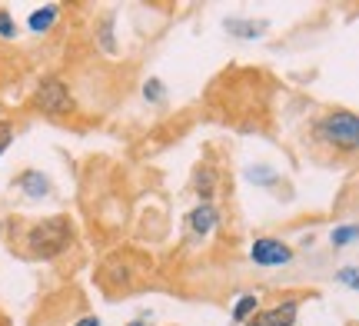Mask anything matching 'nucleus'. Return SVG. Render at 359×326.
Wrapping results in <instances>:
<instances>
[{"label":"nucleus","mask_w":359,"mask_h":326,"mask_svg":"<svg viewBox=\"0 0 359 326\" xmlns=\"http://www.w3.org/2000/svg\"><path fill=\"white\" fill-rule=\"evenodd\" d=\"M127 326H147V323H143V320H137V323H127Z\"/></svg>","instance_id":"6ab92c4d"},{"label":"nucleus","mask_w":359,"mask_h":326,"mask_svg":"<svg viewBox=\"0 0 359 326\" xmlns=\"http://www.w3.org/2000/svg\"><path fill=\"white\" fill-rule=\"evenodd\" d=\"M336 280H339V283H346V287H353V290H359V266H346V270H339Z\"/></svg>","instance_id":"f8f14e48"},{"label":"nucleus","mask_w":359,"mask_h":326,"mask_svg":"<svg viewBox=\"0 0 359 326\" xmlns=\"http://www.w3.org/2000/svg\"><path fill=\"white\" fill-rule=\"evenodd\" d=\"M0 37H17V27H13V20H11V13H4L0 11Z\"/></svg>","instance_id":"4468645a"},{"label":"nucleus","mask_w":359,"mask_h":326,"mask_svg":"<svg viewBox=\"0 0 359 326\" xmlns=\"http://www.w3.org/2000/svg\"><path fill=\"white\" fill-rule=\"evenodd\" d=\"M53 20H57V7L53 4H47V7H40V11L30 13V20H27V27L34 30V34H43V30H50Z\"/></svg>","instance_id":"6e6552de"},{"label":"nucleus","mask_w":359,"mask_h":326,"mask_svg":"<svg viewBox=\"0 0 359 326\" xmlns=\"http://www.w3.org/2000/svg\"><path fill=\"white\" fill-rule=\"evenodd\" d=\"M11 140H13V123H7V120H0V154L11 147Z\"/></svg>","instance_id":"2eb2a0df"},{"label":"nucleus","mask_w":359,"mask_h":326,"mask_svg":"<svg viewBox=\"0 0 359 326\" xmlns=\"http://www.w3.org/2000/svg\"><path fill=\"white\" fill-rule=\"evenodd\" d=\"M17 186H20L27 196H34V200H40V196L50 193V183H47V177H43V173H37V170H27V173H20Z\"/></svg>","instance_id":"423d86ee"},{"label":"nucleus","mask_w":359,"mask_h":326,"mask_svg":"<svg viewBox=\"0 0 359 326\" xmlns=\"http://www.w3.org/2000/svg\"><path fill=\"white\" fill-rule=\"evenodd\" d=\"M356 240H359V226H356V223L336 226L333 233H330V243H333V247H346V243H356Z\"/></svg>","instance_id":"9b49d317"},{"label":"nucleus","mask_w":359,"mask_h":326,"mask_svg":"<svg viewBox=\"0 0 359 326\" xmlns=\"http://www.w3.org/2000/svg\"><path fill=\"white\" fill-rule=\"evenodd\" d=\"M257 313H259V300H257V297H240V300H236V306H233V323H250Z\"/></svg>","instance_id":"1a4fd4ad"},{"label":"nucleus","mask_w":359,"mask_h":326,"mask_svg":"<svg viewBox=\"0 0 359 326\" xmlns=\"http://www.w3.org/2000/svg\"><path fill=\"white\" fill-rule=\"evenodd\" d=\"M190 226H193V233H210V230L217 226V210L210 207V203L196 207L190 213Z\"/></svg>","instance_id":"0eeeda50"},{"label":"nucleus","mask_w":359,"mask_h":326,"mask_svg":"<svg viewBox=\"0 0 359 326\" xmlns=\"http://www.w3.org/2000/svg\"><path fill=\"white\" fill-rule=\"evenodd\" d=\"M250 260L257 263V266H286V263L293 260V250L286 247L283 240L263 236V240H257L250 247Z\"/></svg>","instance_id":"20e7f679"},{"label":"nucleus","mask_w":359,"mask_h":326,"mask_svg":"<svg viewBox=\"0 0 359 326\" xmlns=\"http://www.w3.org/2000/svg\"><path fill=\"white\" fill-rule=\"evenodd\" d=\"M74 326H103V323L97 320V316H83V320H80V323H74Z\"/></svg>","instance_id":"a211bd4d"},{"label":"nucleus","mask_w":359,"mask_h":326,"mask_svg":"<svg viewBox=\"0 0 359 326\" xmlns=\"http://www.w3.org/2000/svg\"><path fill=\"white\" fill-rule=\"evenodd\" d=\"M103 50L114 53V37H110V20H103Z\"/></svg>","instance_id":"f3484780"},{"label":"nucleus","mask_w":359,"mask_h":326,"mask_svg":"<svg viewBox=\"0 0 359 326\" xmlns=\"http://www.w3.org/2000/svg\"><path fill=\"white\" fill-rule=\"evenodd\" d=\"M196 190L203 196H210V190H213V173L206 170V173H200V180H196Z\"/></svg>","instance_id":"dca6fc26"},{"label":"nucleus","mask_w":359,"mask_h":326,"mask_svg":"<svg viewBox=\"0 0 359 326\" xmlns=\"http://www.w3.org/2000/svg\"><path fill=\"white\" fill-rule=\"evenodd\" d=\"M320 137L339 150H359V117L346 110L330 114L326 120H320Z\"/></svg>","instance_id":"f03ea898"},{"label":"nucleus","mask_w":359,"mask_h":326,"mask_svg":"<svg viewBox=\"0 0 359 326\" xmlns=\"http://www.w3.org/2000/svg\"><path fill=\"white\" fill-rule=\"evenodd\" d=\"M143 97H147V100H154V104H160V100H163V83H160V80H147Z\"/></svg>","instance_id":"ddd939ff"},{"label":"nucleus","mask_w":359,"mask_h":326,"mask_svg":"<svg viewBox=\"0 0 359 326\" xmlns=\"http://www.w3.org/2000/svg\"><path fill=\"white\" fill-rule=\"evenodd\" d=\"M70 243V223L67 217H50L43 223H34L27 233V253L37 260H50L57 253H64Z\"/></svg>","instance_id":"f257e3e1"},{"label":"nucleus","mask_w":359,"mask_h":326,"mask_svg":"<svg viewBox=\"0 0 359 326\" xmlns=\"http://www.w3.org/2000/svg\"><path fill=\"white\" fill-rule=\"evenodd\" d=\"M34 104L43 110V114H53V117H60V114H67L70 107H74V100H70V90H67L60 80H43L37 87V97H34Z\"/></svg>","instance_id":"7ed1b4c3"},{"label":"nucleus","mask_w":359,"mask_h":326,"mask_svg":"<svg viewBox=\"0 0 359 326\" xmlns=\"http://www.w3.org/2000/svg\"><path fill=\"white\" fill-rule=\"evenodd\" d=\"M296 300H286L280 303V306H269V310H259L253 320H250V326H293L296 323Z\"/></svg>","instance_id":"39448f33"},{"label":"nucleus","mask_w":359,"mask_h":326,"mask_svg":"<svg viewBox=\"0 0 359 326\" xmlns=\"http://www.w3.org/2000/svg\"><path fill=\"white\" fill-rule=\"evenodd\" d=\"M226 30L236 37H259L266 30V24H243V17H236V20H226Z\"/></svg>","instance_id":"9d476101"}]
</instances>
